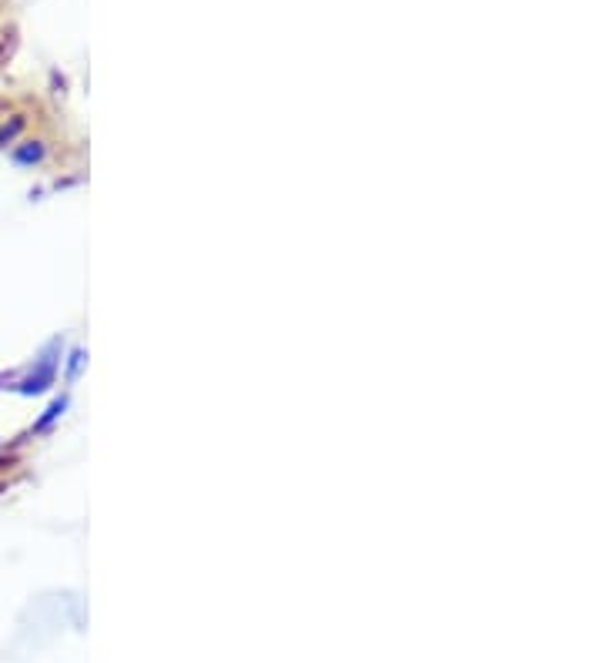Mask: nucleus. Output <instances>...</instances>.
I'll use <instances>...</instances> for the list:
<instances>
[{"instance_id": "1", "label": "nucleus", "mask_w": 603, "mask_h": 663, "mask_svg": "<svg viewBox=\"0 0 603 663\" xmlns=\"http://www.w3.org/2000/svg\"><path fill=\"white\" fill-rule=\"evenodd\" d=\"M61 409H64V402H54V406H51V409H47V416H44L41 422H37V429H44V426H47V422H51V419H54V416H57V412H61Z\"/></svg>"}, {"instance_id": "2", "label": "nucleus", "mask_w": 603, "mask_h": 663, "mask_svg": "<svg viewBox=\"0 0 603 663\" xmlns=\"http://www.w3.org/2000/svg\"><path fill=\"white\" fill-rule=\"evenodd\" d=\"M41 158V148H24V151H17V161H37Z\"/></svg>"}]
</instances>
